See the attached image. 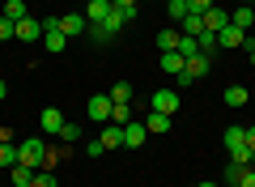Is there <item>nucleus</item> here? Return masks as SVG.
I'll list each match as a JSON object with an SVG mask.
<instances>
[{
	"mask_svg": "<svg viewBox=\"0 0 255 187\" xmlns=\"http://www.w3.org/2000/svg\"><path fill=\"white\" fill-rule=\"evenodd\" d=\"M43 153H47V145L38 141V136H26V141L17 145V162H21V166H30V170L43 166Z\"/></svg>",
	"mask_w": 255,
	"mask_h": 187,
	"instance_id": "f257e3e1",
	"label": "nucleus"
},
{
	"mask_svg": "<svg viewBox=\"0 0 255 187\" xmlns=\"http://www.w3.org/2000/svg\"><path fill=\"white\" fill-rule=\"evenodd\" d=\"M43 47L51 55H60L64 47H68V34L60 30V17H51V21H43Z\"/></svg>",
	"mask_w": 255,
	"mask_h": 187,
	"instance_id": "f03ea898",
	"label": "nucleus"
},
{
	"mask_svg": "<svg viewBox=\"0 0 255 187\" xmlns=\"http://www.w3.org/2000/svg\"><path fill=\"white\" fill-rule=\"evenodd\" d=\"M217 47H221V51H234V47H247V51H251V34H243V30H238V26H226V30H221V34H217Z\"/></svg>",
	"mask_w": 255,
	"mask_h": 187,
	"instance_id": "7ed1b4c3",
	"label": "nucleus"
},
{
	"mask_svg": "<svg viewBox=\"0 0 255 187\" xmlns=\"http://www.w3.org/2000/svg\"><path fill=\"white\" fill-rule=\"evenodd\" d=\"M209 64H213L209 55H196V60H187V68H183L174 81H179V85H196V81H200L204 72H209Z\"/></svg>",
	"mask_w": 255,
	"mask_h": 187,
	"instance_id": "20e7f679",
	"label": "nucleus"
},
{
	"mask_svg": "<svg viewBox=\"0 0 255 187\" xmlns=\"http://www.w3.org/2000/svg\"><path fill=\"white\" fill-rule=\"evenodd\" d=\"M85 111H90L94 124H111V111H115V102H111V94H94Z\"/></svg>",
	"mask_w": 255,
	"mask_h": 187,
	"instance_id": "39448f33",
	"label": "nucleus"
},
{
	"mask_svg": "<svg viewBox=\"0 0 255 187\" xmlns=\"http://www.w3.org/2000/svg\"><path fill=\"white\" fill-rule=\"evenodd\" d=\"M149 111H157V115H170V119H174V111H179V94H174V89H157L153 102H149Z\"/></svg>",
	"mask_w": 255,
	"mask_h": 187,
	"instance_id": "423d86ee",
	"label": "nucleus"
},
{
	"mask_svg": "<svg viewBox=\"0 0 255 187\" xmlns=\"http://www.w3.org/2000/svg\"><path fill=\"white\" fill-rule=\"evenodd\" d=\"M132 17H136V9H111V17H107V21H102V30H107V34H111V38H115V34H119V30H124V26H128V21H132Z\"/></svg>",
	"mask_w": 255,
	"mask_h": 187,
	"instance_id": "0eeeda50",
	"label": "nucleus"
},
{
	"mask_svg": "<svg viewBox=\"0 0 255 187\" xmlns=\"http://www.w3.org/2000/svg\"><path fill=\"white\" fill-rule=\"evenodd\" d=\"M60 30L68 38H81L85 30H90V21H85V13H68V17H60Z\"/></svg>",
	"mask_w": 255,
	"mask_h": 187,
	"instance_id": "6e6552de",
	"label": "nucleus"
},
{
	"mask_svg": "<svg viewBox=\"0 0 255 187\" xmlns=\"http://www.w3.org/2000/svg\"><path fill=\"white\" fill-rule=\"evenodd\" d=\"M145 136H149L145 124H132V119H128V124H124V149H140V145H145Z\"/></svg>",
	"mask_w": 255,
	"mask_h": 187,
	"instance_id": "1a4fd4ad",
	"label": "nucleus"
},
{
	"mask_svg": "<svg viewBox=\"0 0 255 187\" xmlns=\"http://www.w3.org/2000/svg\"><path fill=\"white\" fill-rule=\"evenodd\" d=\"M38 38H43V21L21 17V21H17V43H38Z\"/></svg>",
	"mask_w": 255,
	"mask_h": 187,
	"instance_id": "9d476101",
	"label": "nucleus"
},
{
	"mask_svg": "<svg viewBox=\"0 0 255 187\" xmlns=\"http://www.w3.org/2000/svg\"><path fill=\"white\" fill-rule=\"evenodd\" d=\"M107 17H111V0H90V4H85V21H90V26H102Z\"/></svg>",
	"mask_w": 255,
	"mask_h": 187,
	"instance_id": "9b49d317",
	"label": "nucleus"
},
{
	"mask_svg": "<svg viewBox=\"0 0 255 187\" xmlns=\"http://www.w3.org/2000/svg\"><path fill=\"white\" fill-rule=\"evenodd\" d=\"M98 141H102V149H124V128L119 124H102Z\"/></svg>",
	"mask_w": 255,
	"mask_h": 187,
	"instance_id": "f8f14e48",
	"label": "nucleus"
},
{
	"mask_svg": "<svg viewBox=\"0 0 255 187\" xmlns=\"http://www.w3.org/2000/svg\"><path fill=\"white\" fill-rule=\"evenodd\" d=\"M226 26H230V13L213 4V9L204 13V30H213V34H221V30H226Z\"/></svg>",
	"mask_w": 255,
	"mask_h": 187,
	"instance_id": "ddd939ff",
	"label": "nucleus"
},
{
	"mask_svg": "<svg viewBox=\"0 0 255 187\" xmlns=\"http://www.w3.org/2000/svg\"><path fill=\"white\" fill-rule=\"evenodd\" d=\"M230 21H234V26L243 30V34H251V26H255V9H251V4H238V9H234V17H230Z\"/></svg>",
	"mask_w": 255,
	"mask_h": 187,
	"instance_id": "4468645a",
	"label": "nucleus"
},
{
	"mask_svg": "<svg viewBox=\"0 0 255 187\" xmlns=\"http://www.w3.org/2000/svg\"><path fill=\"white\" fill-rule=\"evenodd\" d=\"M38 124H43V132H55L60 136V128H64V115L55 107H43V115H38Z\"/></svg>",
	"mask_w": 255,
	"mask_h": 187,
	"instance_id": "2eb2a0df",
	"label": "nucleus"
},
{
	"mask_svg": "<svg viewBox=\"0 0 255 187\" xmlns=\"http://www.w3.org/2000/svg\"><path fill=\"white\" fill-rule=\"evenodd\" d=\"M183 68H187V60H183L179 51H162V72H170V77H179Z\"/></svg>",
	"mask_w": 255,
	"mask_h": 187,
	"instance_id": "dca6fc26",
	"label": "nucleus"
},
{
	"mask_svg": "<svg viewBox=\"0 0 255 187\" xmlns=\"http://www.w3.org/2000/svg\"><path fill=\"white\" fill-rule=\"evenodd\" d=\"M221 98H226V107H234V111H238V107H247V98H251V94H247L243 85H230Z\"/></svg>",
	"mask_w": 255,
	"mask_h": 187,
	"instance_id": "f3484780",
	"label": "nucleus"
},
{
	"mask_svg": "<svg viewBox=\"0 0 255 187\" xmlns=\"http://www.w3.org/2000/svg\"><path fill=\"white\" fill-rule=\"evenodd\" d=\"M179 30H162V34H157V51H179Z\"/></svg>",
	"mask_w": 255,
	"mask_h": 187,
	"instance_id": "a211bd4d",
	"label": "nucleus"
},
{
	"mask_svg": "<svg viewBox=\"0 0 255 187\" xmlns=\"http://www.w3.org/2000/svg\"><path fill=\"white\" fill-rule=\"evenodd\" d=\"M145 128H149V132H157V136H162V132H170V115H157V111H149Z\"/></svg>",
	"mask_w": 255,
	"mask_h": 187,
	"instance_id": "6ab92c4d",
	"label": "nucleus"
},
{
	"mask_svg": "<svg viewBox=\"0 0 255 187\" xmlns=\"http://www.w3.org/2000/svg\"><path fill=\"white\" fill-rule=\"evenodd\" d=\"M243 175H247L243 162H230L226 166V187H243Z\"/></svg>",
	"mask_w": 255,
	"mask_h": 187,
	"instance_id": "aec40b11",
	"label": "nucleus"
},
{
	"mask_svg": "<svg viewBox=\"0 0 255 187\" xmlns=\"http://www.w3.org/2000/svg\"><path fill=\"white\" fill-rule=\"evenodd\" d=\"M179 55H183V60H196V55H204V51L196 47V38H191V34H183L179 38Z\"/></svg>",
	"mask_w": 255,
	"mask_h": 187,
	"instance_id": "412c9836",
	"label": "nucleus"
},
{
	"mask_svg": "<svg viewBox=\"0 0 255 187\" xmlns=\"http://www.w3.org/2000/svg\"><path fill=\"white\" fill-rule=\"evenodd\" d=\"M196 47H200L204 55H213L217 51V34H213V30H200V34H196Z\"/></svg>",
	"mask_w": 255,
	"mask_h": 187,
	"instance_id": "4be33fe9",
	"label": "nucleus"
},
{
	"mask_svg": "<svg viewBox=\"0 0 255 187\" xmlns=\"http://www.w3.org/2000/svg\"><path fill=\"white\" fill-rule=\"evenodd\" d=\"M30 183H34V170L17 162V166H13V187H30Z\"/></svg>",
	"mask_w": 255,
	"mask_h": 187,
	"instance_id": "5701e85b",
	"label": "nucleus"
},
{
	"mask_svg": "<svg viewBox=\"0 0 255 187\" xmlns=\"http://www.w3.org/2000/svg\"><path fill=\"white\" fill-rule=\"evenodd\" d=\"M4 17H9V21L30 17V13H26V0H9V4H4Z\"/></svg>",
	"mask_w": 255,
	"mask_h": 187,
	"instance_id": "b1692460",
	"label": "nucleus"
},
{
	"mask_svg": "<svg viewBox=\"0 0 255 187\" xmlns=\"http://www.w3.org/2000/svg\"><path fill=\"white\" fill-rule=\"evenodd\" d=\"M111 102H132V85L128 81H115L111 85Z\"/></svg>",
	"mask_w": 255,
	"mask_h": 187,
	"instance_id": "393cba45",
	"label": "nucleus"
},
{
	"mask_svg": "<svg viewBox=\"0 0 255 187\" xmlns=\"http://www.w3.org/2000/svg\"><path fill=\"white\" fill-rule=\"evenodd\" d=\"M0 166H17V145H4V141H0Z\"/></svg>",
	"mask_w": 255,
	"mask_h": 187,
	"instance_id": "a878e982",
	"label": "nucleus"
},
{
	"mask_svg": "<svg viewBox=\"0 0 255 187\" xmlns=\"http://www.w3.org/2000/svg\"><path fill=\"white\" fill-rule=\"evenodd\" d=\"M64 153H68V149H47V153H43V166H38V170H55V166L64 162Z\"/></svg>",
	"mask_w": 255,
	"mask_h": 187,
	"instance_id": "bb28decb",
	"label": "nucleus"
},
{
	"mask_svg": "<svg viewBox=\"0 0 255 187\" xmlns=\"http://www.w3.org/2000/svg\"><path fill=\"white\" fill-rule=\"evenodd\" d=\"M166 13H170V21H183L187 17V0H166Z\"/></svg>",
	"mask_w": 255,
	"mask_h": 187,
	"instance_id": "cd10ccee",
	"label": "nucleus"
},
{
	"mask_svg": "<svg viewBox=\"0 0 255 187\" xmlns=\"http://www.w3.org/2000/svg\"><path fill=\"white\" fill-rule=\"evenodd\" d=\"M60 141H64V145L81 141V124H68V119H64V128H60Z\"/></svg>",
	"mask_w": 255,
	"mask_h": 187,
	"instance_id": "c85d7f7f",
	"label": "nucleus"
},
{
	"mask_svg": "<svg viewBox=\"0 0 255 187\" xmlns=\"http://www.w3.org/2000/svg\"><path fill=\"white\" fill-rule=\"evenodd\" d=\"M9 38H17V21H9L0 13V43H9Z\"/></svg>",
	"mask_w": 255,
	"mask_h": 187,
	"instance_id": "c756f323",
	"label": "nucleus"
},
{
	"mask_svg": "<svg viewBox=\"0 0 255 187\" xmlns=\"http://www.w3.org/2000/svg\"><path fill=\"white\" fill-rule=\"evenodd\" d=\"M30 187H60V183H55L51 170H34V183H30Z\"/></svg>",
	"mask_w": 255,
	"mask_h": 187,
	"instance_id": "7c9ffc66",
	"label": "nucleus"
},
{
	"mask_svg": "<svg viewBox=\"0 0 255 187\" xmlns=\"http://www.w3.org/2000/svg\"><path fill=\"white\" fill-rule=\"evenodd\" d=\"M209 9H213V0H187V13H196V17H204Z\"/></svg>",
	"mask_w": 255,
	"mask_h": 187,
	"instance_id": "2f4dec72",
	"label": "nucleus"
},
{
	"mask_svg": "<svg viewBox=\"0 0 255 187\" xmlns=\"http://www.w3.org/2000/svg\"><path fill=\"white\" fill-rule=\"evenodd\" d=\"M85 153H90V158H102V153H107V149H102V141H98V136H94V141L85 145Z\"/></svg>",
	"mask_w": 255,
	"mask_h": 187,
	"instance_id": "473e14b6",
	"label": "nucleus"
},
{
	"mask_svg": "<svg viewBox=\"0 0 255 187\" xmlns=\"http://www.w3.org/2000/svg\"><path fill=\"white\" fill-rule=\"evenodd\" d=\"M247 149H251V158H255V124H247Z\"/></svg>",
	"mask_w": 255,
	"mask_h": 187,
	"instance_id": "72a5a7b5",
	"label": "nucleus"
},
{
	"mask_svg": "<svg viewBox=\"0 0 255 187\" xmlns=\"http://www.w3.org/2000/svg\"><path fill=\"white\" fill-rule=\"evenodd\" d=\"M111 9H136V0H111Z\"/></svg>",
	"mask_w": 255,
	"mask_h": 187,
	"instance_id": "f704fd0d",
	"label": "nucleus"
},
{
	"mask_svg": "<svg viewBox=\"0 0 255 187\" xmlns=\"http://www.w3.org/2000/svg\"><path fill=\"white\" fill-rule=\"evenodd\" d=\"M243 187H255V166H247V175H243Z\"/></svg>",
	"mask_w": 255,
	"mask_h": 187,
	"instance_id": "c9c22d12",
	"label": "nucleus"
},
{
	"mask_svg": "<svg viewBox=\"0 0 255 187\" xmlns=\"http://www.w3.org/2000/svg\"><path fill=\"white\" fill-rule=\"evenodd\" d=\"M0 98H9V89H4V81H0Z\"/></svg>",
	"mask_w": 255,
	"mask_h": 187,
	"instance_id": "e433bc0d",
	"label": "nucleus"
},
{
	"mask_svg": "<svg viewBox=\"0 0 255 187\" xmlns=\"http://www.w3.org/2000/svg\"><path fill=\"white\" fill-rule=\"evenodd\" d=\"M196 187H217V183H209V179H204V183H196Z\"/></svg>",
	"mask_w": 255,
	"mask_h": 187,
	"instance_id": "4c0bfd02",
	"label": "nucleus"
},
{
	"mask_svg": "<svg viewBox=\"0 0 255 187\" xmlns=\"http://www.w3.org/2000/svg\"><path fill=\"white\" fill-rule=\"evenodd\" d=\"M251 68H255V47H251Z\"/></svg>",
	"mask_w": 255,
	"mask_h": 187,
	"instance_id": "58836bf2",
	"label": "nucleus"
},
{
	"mask_svg": "<svg viewBox=\"0 0 255 187\" xmlns=\"http://www.w3.org/2000/svg\"><path fill=\"white\" fill-rule=\"evenodd\" d=\"M243 4H251V9H255V0H243Z\"/></svg>",
	"mask_w": 255,
	"mask_h": 187,
	"instance_id": "ea45409f",
	"label": "nucleus"
}]
</instances>
